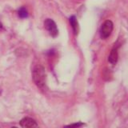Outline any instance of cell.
Masks as SVG:
<instances>
[{
	"label": "cell",
	"mask_w": 128,
	"mask_h": 128,
	"mask_svg": "<svg viewBox=\"0 0 128 128\" xmlns=\"http://www.w3.org/2000/svg\"><path fill=\"white\" fill-rule=\"evenodd\" d=\"M20 126L24 128H32V127H37L38 124L31 118H24L20 121Z\"/></svg>",
	"instance_id": "cell-4"
},
{
	"label": "cell",
	"mask_w": 128,
	"mask_h": 128,
	"mask_svg": "<svg viewBox=\"0 0 128 128\" xmlns=\"http://www.w3.org/2000/svg\"><path fill=\"white\" fill-rule=\"evenodd\" d=\"M18 15H19V17H21L22 18L27 17L28 13H27V10L25 7H22L18 10Z\"/></svg>",
	"instance_id": "cell-7"
},
{
	"label": "cell",
	"mask_w": 128,
	"mask_h": 128,
	"mask_svg": "<svg viewBox=\"0 0 128 128\" xmlns=\"http://www.w3.org/2000/svg\"><path fill=\"white\" fill-rule=\"evenodd\" d=\"M118 51L116 48H114L113 50H111L110 54L109 55V58H108V61H109L111 64H115L118 61Z\"/></svg>",
	"instance_id": "cell-5"
},
{
	"label": "cell",
	"mask_w": 128,
	"mask_h": 128,
	"mask_svg": "<svg viewBox=\"0 0 128 128\" xmlns=\"http://www.w3.org/2000/svg\"><path fill=\"white\" fill-rule=\"evenodd\" d=\"M2 27V23L1 22H0V29H1V28Z\"/></svg>",
	"instance_id": "cell-9"
},
{
	"label": "cell",
	"mask_w": 128,
	"mask_h": 128,
	"mask_svg": "<svg viewBox=\"0 0 128 128\" xmlns=\"http://www.w3.org/2000/svg\"><path fill=\"white\" fill-rule=\"evenodd\" d=\"M70 23L72 26V29L74 30V34H77L78 33V23L75 16H71L70 18Z\"/></svg>",
	"instance_id": "cell-6"
},
{
	"label": "cell",
	"mask_w": 128,
	"mask_h": 128,
	"mask_svg": "<svg viewBox=\"0 0 128 128\" xmlns=\"http://www.w3.org/2000/svg\"><path fill=\"white\" fill-rule=\"evenodd\" d=\"M114 25L110 20H106L102 24V26L100 28V34L102 38H106L110 35L112 30H113Z\"/></svg>",
	"instance_id": "cell-2"
},
{
	"label": "cell",
	"mask_w": 128,
	"mask_h": 128,
	"mask_svg": "<svg viewBox=\"0 0 128 128\" xmlns=\"http://www.w3.org/2000/svg\"><path fill=\"white\" fill-rule=\"evenodd\" d=\"M83 126V123H81V122H78V123H74V124H70V125L67 126L69 127H72V126H77V127H79V126Z\"/></svg>",
	"instance_id": "cell-8"
},
{
	"label": "cell",
	"mask_w": 128,
	"mask_h": 128,
	"mask_svg": "<svg viewBox=\"0 0 128 128\" xmlns=\"http://www.w3.org/2000/svg\"><path fill=\"white\" fill-rule=\"evenodd\" d=\"M44 26L45 28L48 30L49 34L52 36V37H56L58 35V30L57 26H56V23L50 18H47L45 20L44 22Z\"/></svg>",
	"instance_id": "cell-3"
},
{
	"label": "cell",
	"mask_w": 128,
	"mask_h": 128,
	"mask_svg": "<svg viewBox=\"0 0 128 128\" xmlns=\"http://www.w3.org/2000/svg\"><path fill=\"white\" fill-rule=\"evenodd\" d=\"M46 70L45 68L41 65H37L32 70V78L34 83L39 88H43L46 85Z\"/></svg>",
	"instance_id": "cell-1"
}]
</instances>
